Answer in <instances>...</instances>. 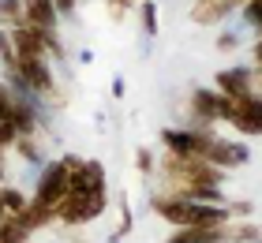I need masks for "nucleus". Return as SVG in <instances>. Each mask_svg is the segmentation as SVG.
<instances>
[{"label":"nucleus","instance_id":"1","mask_svg":"<svg viewBox=\"0 0 262 243\" xmlns=\"http://www.w3.org/2000/svg\"><path fill=\"white\" fill-rule=\"evenodd\" d=\"M154 213L161 221H169L172 228H213V225H229V206H206V202H187V198H172V194H154L150 198Z\"/></svg>","mask_w":262,"mask_h":243},{"label":"nucleus","instance_id":"2","mask_svg":"<svg viewBox=\"0 0 262 243\" xmlns=\"http://www.w3.org/2000/svg\"><path fill=\"white\" fill-rule=\"evenodd\" d=\"M221 120L232 124L244 139H262V94H251V97L221 94Z\"/></svg>","mask_w":262,"mask_h":243},{"label":"nucleus","instance_id":"3","mask_svg":"<svg viewBox=\"0 0 262 243\" xmlns=\"http://www.w3.org/2000/svg\"><path fill=\"white\" fill-rule=\"evenodd\" d=\"M217 139L213 127H202V124H187V127H165L161 131V142L172 157H202L210 150V142Z\"/></svg>","mask_w":262,"mask_h":243},{"label":"nucleus","instance_id":"4","mask_svg":"<svg viewBox=\"0 0 262 243\" xmlns=\"http://www.w3.org/2000/svg\"><path fill=\"white\" fill-rule=\"evenodd\" d=\"M109 210V191L101 194H75V198H64L60 210H56V221L68 225V228H79V225H90Z\"/></svg>","mask_w":262,"mask_h":243},{"label":"nucleus","instance_id":"5","mask_svg":"<svg viewBox=\"0 0 262 243\" xmlns=\"http://www.w3.org/2000/svg\"><path fill=\"white\" fill-rule=\"evenodd\" d=\"M4 71H15V75L27 82L34 94H41V97H53V94H56V75H53V64H49V60L15 56L11 64H4Z\"/></svg>","mask_w":262,"mask_h":243},{"label":"nucleus","instance_id":"6","mask_svg":"<svg viewBox=\"0 0 262 243\" xmlns=\"http://www.w3.org/2000/svg\"><path fill=\"white\" fill-rule=\"evenodd\" d=\"M247 146L244 142H229V139H213L210 142V150L202 153V161H210L213 168H221V172H229V168H240L247 165Z\"/></svg>","mask_w":262,"mask_h":243},{"label":"nucleus","instance_id":"7","mask_svg":"<svg viewBox=\"0 0 262 243\" xmlns=\"http://www.w3.org/2000/svg\"><path fill=\"white\" fill-rule=\"evenodd\" d=\"M187 108H191V124H202V127L221 124V94L217 90L199 86L191 97H187Z\"/></svg>","mask_w":262,"mask_h":243},{"label":"nucleus","instance_id":"8","mask_svg":"<svg viewBox=\"0 0 262 243\" xmlns=\"http://www.w3.org/2000/svg\"><path fill=\"white\" fill-rule=\"evenodd\" d=\"M23 23L45 34H56L60 30V11H56L53 0H23Z\"/></svg>","mask_w":262,"mask_h":243},{"label":"nucleus","instance_id":"9","mask_svg":"<svg viewBox=\"0 0 262 243\" xmlns=\"http://www.w3.org/2000/svg\"><path fill=\"white\" fill-rule=\"evenodd\" d=\"M217 94H225V97H251L255 94V75H251V68H225V71H217Z\"/></svg>","mask_w":262,"mask_h":243},{"label":"nucleus","instance_id":"10","mask_svg":"<svg viewBox=\"0 0 262 243\" xmlns=\"http://www.w3.org/2000/svg\"><path fill=\"white\" fill-rule=\"evenodd\" d=\"M225 228H229V225H213V228H172V232L165 236V243H229Z\"/></svg>","mask_w":262,"mask_h":243},{"label":"nucleus","instance_id":"11","mask_svg":"<svg viewBox=\"0 0 262 243\" xmlns=\"http://www.w3.org/2000/svg\"><path fill=\"white\" fill-rule=\"evenodd\" d=\"M236 8H240L236 0H199V4L191 8V19H195V23H202V27H213V23L229 19Z\"/></svg>","mask_w":262,"mask_h":243},{"label":"nucleus","instance_id":"12","mask_svg":"<svg viewBox=\"0 0 262 243\" xmlns=\"http://www.w3.org/2000/svg\"><path fill=\"white\" fill-rule=\"evenodd\" d=\"M30 236H34V232L23 225L19 213H8L4 221H0V243H27Z\"/></svg>","mask_w":262,"mask_h":243},{"label":"nucleus","instance_id":"13","mask_svg":"<svg viewBox=\"0 0 262 243\" xmlns=\"http://www.w3.org/2000/svg\"><path fill=\"white\" fill-rule=\"evenodd\" d=\"M225 236H229V243H262V225H255V221L229 225V228H225Z\"/></svg>","mask_w":262,"mask_h":243},{"label":"nucleus","instance_id":"14","mask_svg":"<svg viewBox=\"0 0 262 243\" xmlns=\"http://www.w3.org/2000/svg\"><path fill=\"white\" fill-rule=\"evenodd\" d=\"M27 194H23L19 187H11V184H4V187H0V206H4V213H23V210H27Z\"/></svg>","mask_w":262,"mask_h":243},{"label":"nucleus","instance_id":"15","mask_svg":"<svg viewBox=\"0 0 262 243\" xmlns=\"http://www.w3.org/2000/svg\"><path fill=\"white\" fill-rule=\"evenodd\" d=\"M139 19H142V34H146V38H154V34H158V4H154V0H139Z\"/></svg>","mask_w":262,"mask_h":243},{"label":"nucleus","instance_id":"16","mask_svg":"<svg viewBox=\"0 0 262 243\" xmlns=\"http://www.w3.org/2000/svg\"><path fill=\"white\" fill-rule=\"evenodd\" d=\"M0 23H4V30L19 27L23 23V0H0Z\"/></svg>","mask_w":262,"mask_h":243},{"label":"nucleus","instance_id":"17","mask_svg":"<svg viewBox=\"0 0 262 243\" xmlns=\"http://www.w3.org/2000/svg\"><path fill=\"white\" fill-rule=\"evenodd\" d=\"M11 113H15V94H11V86L4 79H0V120L11 124Z\"/></svg>","mask_w":262,"mask_h":243},{"label":"nucleus","instance_id":"18","mask_svg":"<svg viewBox=\"0 0 262 243\" xmlns=\"http://www.w3.org/2000/svg\"><path fill=\"white\" fill-rule=\"evenodd\" d=\"M11 150H19V153H23V161L41 165V153H38V146H34V139H15V146H11Z\"/></svg>","mask_w":262,"mask_h":243},{"label":"nucleus","instance_id":"19","mask_svg":"<svg viewBox=\"0 0 262 243\" xmlns=\"http://www.w3.org/2000/svg\"><path fill=\"white\" fill-rule=\"evenodd\" d=\"M15 139H19V131L8 124V120H0V157H4L11 146H15Z\"/></svg>","mask_w":262,"mask_h":243},{"label":"nucleus","instance_id":"20","mask_svg":"<svg viewBox=\"0 0 262 243\" xmlns=\"http://www.w3.org/2000/svg\"><path fill=\"white\" fill-rule=\"evenodd\" d=\"M15 60V45H11V34L0 27V64H11Z\"/></svg>","mask_w":262,"mask_h":243},{"label":"nucleus","instance_id":"21","mask_svg":"<svg viewBox=\"0 0 262 243\" xmlns=\"http://www.w3.org/2000/svg\"><path fill=\"white\" fill-rule=\"evenodd\" d=\"M236 45H240V38H236V34H232V30H225V34H221V38H217V49H221V53H232V49H236Z\"/></svg>","mask_w":262,"mask_h":243},{"label":"nucleus","instance_id":"22","mask_svg":"<svg viewBox=\"0 0 262 243\" xmlns=\"http://www.w3.org/2000/svg\"><path fill=\"white\" fill-rule=\"evenodd\" d=\"M135 165L142 168V172H154V153H150V150H139V157H135Z\"/></svg>","mask_w":262,"mask_h":243},{"label":"nucleus","instance_id":"23","mask_svg":"<svg viewBox=\"0 0 262 243\" xmlns=\"http://www.w3.org/2000/svg\"><path fill=\"white\" fill-rule=\"evenodd\" d=\"M105 4H113V11H116V15H124L127 8H135V4H139V0H105Z\"/></svg>","mask_w":262,"mask_h":243},{"label":"nucleus","instance_id":"24","mask_svg":"<svg viewBox=\"0 0 262 243\" xmlns=\"http://www.w3.org/2000/svg\"><path fill=\"white\" fill-rule=\"evenodd\" d=\"M53 4H56V11H60V15H71V11H75V4H79V0H53Z\"/></svg>","mask_w":262,"mask_h":243},{"label":"nucleus","instance_id":"25","mask_svg":"<svg viewBox=\"0 0 262 243\" xmlns=\"http://www.w3.org/2000/svg\"><path fill=\"white\" fill-rule=\"evenodd\" d=\"M251 75H255V94H262V64H251Z\"/></svg>","mask_w":262,"mask_h":243},{"label":"nucleus","instance_id":"26","mask_svg":"<svg viewBox=\"0 0 262 243\" xmlns=\"http://www.w3.org/2000/svg\"><path fill=\"white\" fill-rule=\"evenodd\" d=\"M251 56H255V64H262V34L255 38V49H251Z\"/></svg>","mask_w":262,"mask_h":243},{"label":"nucleus","instance_id":"27","mask_svg":"<svg viewBox=\"0 0 262 243\" xmlns=\"http://www.w3.org/2000/svg\"><path fill=\"white\" fill-rule=\"evenodd\" d=\"M113 97H124V79H120V75L113 79Z\"/></svg>","mask_w":262,"mask_h":243},{"label":"nucleus","instance_id":"28","mask_svg":"<svg viewBox=\"0 0 262 243\" xmlns=\"http://www.w3.org/2000/svg\"><path fill=\"white\" fill-rule=\"evenodd\" d=\"M0 187H4V157H0Z\"/></svg>","mask_w":262,"mask_h":243},{"label":"nucleus","instance_id":"29","mask_svg":"<svg viewBox=\"0 0 262 243\" xmlns=\"http://www.w3.org/2000/svg\"><path fill=\"white\" fill-rule=\"evenodd\" d=\"M4 217H8V213H4V206H0V221H4Z\"/></svg>","mask_w":262,"mask_h":243},{"label":"nucleus","instance_id":"30","mask_svg":"<svg viewBox=\"0 0 262 243\" xmlns=\"http://www.w3.org/2000/svg\"><path fill=\"white\" fill-rule=\"evenodd\" d=\"M236 4H240V8H244V4H251V0H236Z\"/></svg>","mask_w":262,"mask_h":243},{"label":"nucleus","instance_id":"31","mask_svg":"<svg viewBox=\"0 0 262 243\" xmlns=\"http://www.w3.org/2000/svg\"><path fill=\"white\" fill-rule=\"evenodd\" d=\"M255 27H258V34H262V19H258V23H255Z\"/></svg>","mask_w":262,"mask_h":243},{"label":"nucleus","instance_id":"32","mask_svg":"<svg viewBox=\"0 0 262 243\" xmlns=\"http://www.w3.org/2000/svg\"><path fill=\"white\" fill-rule=\"evenodd\" d=\"M195 4H199V0H195Z\"/></svg>","mask_w":262,"mask_h":243}]
</instances>
